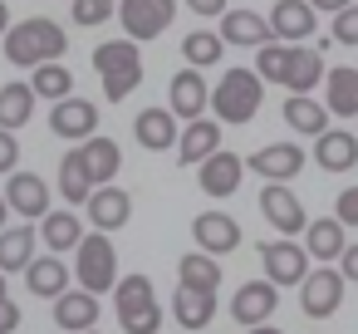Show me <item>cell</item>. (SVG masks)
Segmentation results:
<instances>
[{
  "instance_id": "1",
  "label": "cell",
  "mask_w": 358,
  "mask_h": 334,
  "mask_svg": "<svg viewBox=\"0 0 358 334\" xmlns=\"http://www.w3.org/2000/svg\"><path fill=\"white\" fill-rule=\"evenodd\" d=\"M64 55H69V35H64V25L50 20V15H30V20H20V25L6 30V60L20 64V69L55 64V60H64Z\"/></svg>"
},
{
  "instance_id": "2",
  "label": "cell",
  "mask_w": 358,
  "mask_h": 334,
  "mask_svg": "<svg viewBox=\"0 0 358 334\" xmlns=\"http://www.w3.org/2000/svg\"><path fill=\"white\" fill-rule=\"evenodd\" d=\"M265 104V79L255 69H226L211 89V113L221 123H250Z\"/></svg>"
},
{
  "instance_id": "3",
  "label": "cell",
  "mask_w": 358,
  "mask_h": 334,
  "mask_svg": "<svg viewBox=\"0 0 358 334\" xmlns=\"http://www.w3.org/2000/svg\"><path fill=\"white\" fill-rule=\"evenodd\" d=\"M94 69L103 79V94L108 104L128 99L138 84H143V55H138V40H103L94 50Z\"/></svg>"
},
{
  "instance_id": "4",
  "label": "cell",
  "mask_w": 358,
  "mask_h": 334,
  "mask_svg": "<svg viewBox=\"0 0 358 334\" xmlns=\"http://www.w3.org/2000/svg\"><path fill=\"white\" fill-rule=\"evenodd\" d=\"M113 309H118L123 334H157L162 329V309H157V295H152L148 275H123L113 285Z\"/></svg>"
},
{
  "instance_id": "5",
  "label": "cell",
  "mask_w": 358,
  "mask_h": 334,
  "mask_svg": "<svg viewBox=\"0 0 358 334\" xmlns=\"http://www.w3.org/2000/svg\"><path fill=\"white\" fill-rule=\"evenodd\" d=\"M74 280L89 295H103L118 285V251H113L108 231H94V236L84 231V241L74 246Z\"/></svg>"
},
{
  "instance_id": "6",
  "label": "cell",
  "mask_w": 358,
  "mask_h": 334,
  "mask_svg": "<svg viewBox=\"0 0 358 334\" xmlns=\"http://www.w3.org/2000/svg\"><path fill=\"white\" fill-rule=\"evenodd\" d=\"M343 270L338 265H319V270H309L304 280H299V309H304V319H329V314H338V305H343Z\"/></svg>"
},
{
  "instance_id": "7",
  "label": "cell",
  "mask_w": 358,
  "mask_h": 334,
  "mask_svg": "<svg viewBox=\"0 0 358 334\" xmlns=\"http://www.w3.org/2000/svg\"><path fill=\"white\" fill-rule=\"evenodd\" d=\"M260 265H265V280L270 285H299L309 275V251L289 236L280 241H260Z\"/></svg>"
},
{
  "instance_id": "8",
  "label": "cell",
  "mask_w": 358,
  "mask_h": 334,
  "mask_svg": "<svg viewBox=\"0 0 358 334\" xmlns=\"http://www.w3.org/2000/svg\"><path fill=\"white\" fill-rule=\"evenodd\" d=\"M177 15V0H123L118 6V20H123V35L128 40H157Z\"/></svg>"
},
{
  "instance_id": "9",
  "label": "cell",
  "mask_w": 358,
  "mask_h": 334,
  "mask_svg": "<svg viewBox=\"0 0 358 334\" xmlns=\"http://www.w3.org/2000/svg\"><path fill=\"white\" fill-rule=\"evenodd\" d=\"M275 309H280V285H270V280H245V285L231 295V319H236L241 329L270 324Z\"/></svg>"
},
{
  "instance_id": "10",
  "label": "cell",
  "mask_w": 358,
  "mask_h": 334,
  "mask_svg": "<svg viewBox=\"0 0 358 334\" xmlns=\"http://www.w3.org/2000/svg\"><path fill=\"white\" fill-rule=\"evenodd\" d=\"M260 211H265V221H270L280 236H299V231L309 226L304 202L289 192V182H265V192H260Z\"/></svg>"
},
{
  "instance_id": "11",
  "label": "cell",
  "mask_w": 358,
  "mask_h": 334,
  "mask_svg": "<svg viewBox=\"0 0 358 334\" xmlns=\"http://www.w3.org/2000/svg\"><path fill=\"white\" fill-rule=\"evenodd\" d=\"M167 109L177 113V118H201L206 109H211V89H206V79H201V69H182V74H172V84H167Z\"/></svg>"
},
{
  "instance_id": "12",
  "label": "cell",
  "mask_w": 358,
  "mask_h": 334,
  "mask_svg": "<svg viewBox=\"0 0 358 334\" xmlns=\"http://www.w3.org/2000/svg\"><path fill=\"white\" fill-rule=\"evenodd\" d=\"M50 128L59 133V138H69V143H89L94 133H99V109L89 104V99H59L55 109H50Z\"/></svg>"
},
{
  "instance_id": "13",
  "label": "cell",
  "mask_w": 358,
  "mask_h": 334,
  "mask_svg": "<svg viewBox=\"0 0 358 334\" xmlns=\"http://www.w3.org/2000/svg\"><path fill=\"white\" fill-rule=\"evenodd\" d=\"M250 172H260L265 182H294L304 172V148L299 143H265L255 158H245Z\"/></svg>"
},
{
  "instance_id": "14",
  "label": "cell",
  "mask_w": 358,
  "mask_h": 334,
  "mask_svg": "<svg viewBox=\"0 0 358 334\" xmlns=\"http://www.w3.org/2000/svg\"><path fill=\"white\" fill-rule=\"evenodd\" d=\"M6 197H10V211H20L25 221H45V216L55 211V207H50V182L35 177V172H10Z\"/></svg>"
},
{
  "instance_id": "15",
  "label": "cell",
  "mask_w": 358,
  "mask_h": 334,
  "mask_svg": "<svg viewBox=\"0 0 358 334\" xmlns=\"http://www.w3.org/2000/svg\"><path fill=\"white\" fill-rule=\"evenodd\" d=\"M192 236H196V251L206 256H231L241 246V221L226 216V211H201L192 221Z\"/></svg>"
},
{
  "instance_id": "16",
  "label": "cell",
  "mask_w": 358,
  "mask_h": 334,
  "mask_svg": "<svg viewBox=\"0 0 358 334\" xmlns=\"http://www.w3.org/2000/svg\"><path fill=\"white\" fill-rule=\"evenodd\" d=\"M241 177H245V158L241 153H211L201 167H196V182H201V192L206 197H231L236 187H241Z\"/></svg>"
},
{
  "instance_id": "17",
  "label": "cell",
  "mask_w": 358,
  "mask_h": 334,
  "mask_svg": "<svg viewBox=\"0 0 358 334\" xmlns=\"http://www.w3.org/2000/svg\"><path fill=\"white\" fill-rule=\"evenodd\" d=\"M314 25H319V11L309 6V0H275V11H270V30H275V40L299 45V40L314 35Z\"/></svg>"
},
{
  "instance_id": "18",
  "label": "cell",
  "mask_w": 358,
  "mask_h": 334,
  "mask_svg": "<svg viewBox=\"0 0 358 334\" xmlns=\"http://www.w3.org/2000/svg\"><path fill=\"white\" fill-rule=\"evenodd\" d=\"M211 153H221V118H192L187 133L177 138V162L182 167H201Z\"/></svg>"
},
{
  "instance_id": "19",
  "label": "cell",
  "mask_w": 358,
  "mask_h": 334,
  "mask_svg": "<svg viewBox=\"0 0 358 334\" xmlns=\"http://www.w3.org/2000/svg\"><path fill=\"white\" fill-rule=\"evenodd\" d=\"M89 207V221H94V231H118V226H128L133 221V197L123 192V187H94V197L84 202Z\"/></svg>"
},
{
  "instance_id": "20",
  "label": "cell",
  "mask_w": 358,
  "mask_h": 334,
  "mask_svg": "<svg viewBox=\"0 0 358 334\" xmlns=\"http://www.w3.org/2000/svg\"><path fill=\"white\" fill-rule=\"evenodd\" d=\"M324 50L319 45H289V69H285V89L289 94H314L324 84Z\"/></svg>"
},
{
  "instance_id": "21",
  "label": "cell",
  "mask_w": 358,
  "mask_h": 334,
  "mask_svg": "<svg viewBox=\"0 0 358 334\" xmlns=\"http://www.w3.org/2000/svg\"><path fill=\"white\" fill-rule=\"evenodd\" d=\"M343 246H348V226H343L338 216H314V221L304 226V251H309V260L329 265V260L343 256Z\"/></svg>"
},
{
  "instance_id": "22",
  "label": "cell",
  "mask_w": 358,
  "mask_h": 334,
  "mask_svg": "<svg viewBox=\"0 0 358 334\" xmlns=\"http://www.w3.org/2000/svg\"><path fill=\"white\" fill-rule=\"evenodd\" d=\"M324 172H348V167H358V138L348 133V128H324L319 138H314V153H309Z\"/></svg>"
},
{
  "instance_id": "23",
  "label": "cell",
  "mask_w": 358,
  "mask_h": 334,
  "mask_svg": "<svg viewBox=\"0 0 358 334\" xmlns=\"http://www.w3.org/2000/svg\"><path fill=\"white\" fill-rule=\"evenodd\" d=\"M221 40H226V45H241V50H260V45L275 40V30H270V20L255 15V11H226V15H221Z\"/></svg>"
},
{
  "instance_id": "24",
  "label": "cell",
  "mask_w": 358,
  "mask_h": 334,
  "mask_svg": "<svg viewBox=\"0 0 358 334\" xmlns=\"http://www.w3.org/2000/svg\"><path fill=\"white\" fill-rule=\"evenodd\" d=\"M133 138L148 148V153H167V148H177V113L172 109H143L138 118H133Z\"/></svg>"
},
{
  "instance_id": "25",
  "label": "cell",
  "mask_w": 358,
  "mask_h": 334,
  "mask_svg": "<svg viewBox=\"0 0 358 334\" xmlns=\"http://www.w3.org/2000/svg\"><path fill=\"white\" fill-rule=\"evenodd\" d=\"M55 324H59L64 334H89V329L99 324V295H89V290H64V295L55 300Z\"/></svg>"
},
{
  "instance_id": "26",
  "label": "cell",
  "mask_w": 358,
  "mask_h": 334,
  "mask_svg": "<svg viewBox=\"0 0 358 334\" xmlns=\"http://www.w3.org/2000/svg\"><path fill=\"white\" fill-rule=\"evenodd\" d=\"M74 153H79V162L89 167V182H94V187H108V182L118 177V167H123L118 143H113V138H99V133H94L89 143H79Z\"/></svg>"
},
{
  "instance_id": "27",
  "label": "cell",
  "mask_w": 358,
  "mask_h": 334,
  "mask_svg": "<svg viewBox=\"0 0 358 334\" xmlns=\"http://www.w3.org/2000/svg\"><path fill=\"white\" fill-rule=\"evenodd\" d=\"M25 290L40 295V300H59V295L69 290V265H64L59 256H35V260L25 265Z\"/></svg>"
},
{
  "instance_id": "28",
  "label": "cell",
  "mask_w": 358,
  "mask_h": 334,
  "mask_svg": "<svg viewBox=\"0 0 358 334\" xmlns=\"http://www.w3.org/2000/svg\"><path fill=\"white\" fill-rule=\"evenodd\" d=\"M324 109L334 118H358V69L338 64L324 74Z\"/></svg>"
},
{
  "instance_id": "29",
  "label": "cell",
  "mask_w": 358,
  "mask_h": 334,
  "mask_svg": "<svg viewBox=\"0 0 358 334\" xmlns=\"http://www.w3.org/2000/svg\"><path fill=\"white\" fill-rule=\"evenodd\" d=\"M280 118H285L294 133L319 138V133L329 128V118H334V113H329V109H324L314 94H289V99H285V109H280Z\"/></svg>"
},
{
  "instance_id": "30",
  "label": "cell",
  "mask_w": 358,
  "mask_h": 334,
  "mask_svg": "<svg viewBox=\"0 0 358 334\" xmlns=\"http://www.w3.org/2000/svg\"><path fill=\"white\" fill-rule=\"evenodd\" d=\"M211 314H216V295H211V290L177 285V295H172V319H177L182 329H206Z\"/></svg>"
},
{
  "instance_id": "31",
  "label": "cell",
  "mask_w": 358,
  "mask_h": 334,
  "mask_svg": "<svg viewBox=\"0 0 358 334\" xmlns=\"http://www.w3.org/2000/svg\"><path fill=\"white\" fill-rule=\"evenodd\" d=\"M35 89L30 84H20V79H10V84H0V128H10V133H20L25 123H30V113H35Z\"/></svg>"
},
{
  "instance_id": "32",
  "label": "cell",
  "mask_w": 358,
  "mask_h": 334,
  "mask_svg": "<svg viewBox=\"0 0 358 334\" xmlns=\"http://www.w3.org/2000/svg\"><path fill=\"white\" fill-rule=\"evenodd\" d=\"M35 241H40V231L25 221V226H6L0 231V270H25L30 260H35Z\"/></svg>"
},
{
  "instance_id": "33",
  "label": "cell",
  "mask_w": 358,
  "mask_h": 334,
  "mask_svg": "<svg viewBox=\"0 0 358 334\" xmlns=\"http://www.w3.org/2000/svg\"><path fill=\"white\" fill-rule=\"evenodd\" d=\"M40 241L50 246V256L74 251V246L84 241V221L74 216V207H69V211H50V216L40 221Z\"/></svg>"
},
{
  "instance_id": "34",
  "label": "cell",
  "mask_w": 358,
  "mask_h": 334,
  "mask_svg": "<svg viewBox=\"0 0 358 334\" xmlns=\"http://www.w3.org/2000/svg\"><path fill=\"white\" fill-rule=\"evenodd\" d=\"M30 89L40 94V99H69L74 94V74H69V64L64 60H55V64H40V69H30Z\"/></svg>"
},
{
  "instance_id": "35",
  "label": "cell",
  "mask_w": 358,
  "mask_h": 334,
  "mask_svg": "<svg viewBox=\"0 0 358 334\" xmlns=\"http://www.w3.org/2000/svg\"><path fill=\"white\" fill-rule=\"evenodd\" d=\"M177 275H182V285H192V290H211V295L221 290V265H216V256H206V251L182 256Z\"/></svg>"
},
{
  "instance_id": "36",
  "label": "cell",
  "mask_w": 358,
  "mask_h": 334,
  "mask_svg": "<svg viewBox=\"0 0 358 334\" xmlns=\"http://www.w3.org/2000/svg\"><path fill=\"white\" fill-rule=\"evenodd\" d=\"M59 197H64L69 207H84V202L94 197V182H89V167L79 162V153H69V158L59 162Z\"/></svg>"
},
{
  "instance_id": "37",
  "label": "cell",
  "mask_w": 358,
  "mask_h": 334,
  "mask_svg": "<svg viewBox=\"0 0 358 334\" xmlns=\"http://www.w3.org/2000/svg\"><path fill=\"white\" fill-rule=\"evenodd\" d=\"M221 50H226L221 30H192V35L182 40V55H187L192 69H211V64L221 60Z\"/></svg>"
},
{
  "instance_id": "38",
  "label": "cell",
  "mask_w": 358,
  "mask_h": 334,
  "mask_svg": "<svg viewBox=\"0 0 358 334\" xmlns=\"http://www.w3.org/2000/svg\"><path fill=\"white\" fill-rule=\"evenodd\" d=\"M285 69H289V45H285V40H270V45L255 50V74H260L265 84H280V89H285Z\"/></svg>"
},
{
  "instance_id": "39",
  "label": "cell",
  "mask_w": 358,
  "mask_h": 334,
  "mask_svg": "<svg viewBox=\"0 0 358 334\" xmlns=\"http://www.w3.org/2000/svg\"><path fill=\"white\" fill-rule=\"evenodd\" d=\"M108 15H118L113 0H69V20H74L79 30H94V25H103Z\"/></svg>"
},
{
  "instance_id": "40",
  "label": "cell",
  "mask_w": 358,
  "mask_h": 334,
  "mask_svg": "<svg viewBox=\"0 0 358 334\" xmlns=\"http://www.w3.org/2000/svg\"><path fill=\"white\" fill-rule=\"evenodd\" d=\"M334 45H358V0L334 15Z\"/></svg>"
},
{
  "instance_id": "41",
  "label": "cell",
  "mask_w": 358,
  "mask_h": 334,
  "mask_svg": "<svg viewBox=\"0 0 358 334\" xmlns=\"http://www.w3.org/2000/svg\"><path fill=\"white\" fill-rule=\"evenodd\" d=\"M334 216H338L348 231H358V187H343V192H338V202H334Z\"/></svg>"
},
{
  "instance_id": "42",
  "label": "cell",
  "mask_w": 358,
  "mask_h": 334,
  "mask_svg": "<svg viewBox=\"0 0 358 334\" xmlns=\"http://www.w3.org/2000/svg\"><path fill=\"white\" fill-rule=\"evenodd\" d=\"M15 162H20V143L10 128H0V172H15Z\"/></svg>"
},
{
  "instance_id": "43",
  "label": "cell",
  "mask_w": 358,
  "mask_h": 334,
  "mask_svg": "<svg viewBox=\"0 0 358 334\" xmlns=\"http://www.w3.org/2000/svg\"><path fill=\"white\" fill-rule=\"evenodd\" d=\"M15 329H20V305L0 300V334H15Z\"/></svg>"
},
{
  "instance_id": "44",
  "label": "cell",
  "mask_w": 358,
  "mask_h": 334,
  "mask_svg": "<svg viewBox=\"0 0 358 334\" xmlns=\"http://www.w3.org/2000/svg\"><path fill=\"white\" fill-rule=\"evenodd\" d=\"M338 270H343V280H353V285H358V241H348V246H343Z\"/></svg>"
},
{
  "instance_id": "45",
  "label": "cell",
  "mask_w": 358,
  "mask_h": 334,
  "mask_svg": "<svg viewBox=\"0 0 358 334\" xmlns=\"http://www.w3.org/2000/svg\"><path fill=\"white\" fill-rule=\"evenodd\" d=\"M196 15H226V0H187Z\"/></svg>"
},
{
  "instance_id": "46",
  "label": "cell",
  "mask_w": 358,
  "mask_h": 334,
  "mask_svg": "<svg viewBox=\"0 0 358 334\" xmlns=\"http://www.w3.org/2000/svg\"><path fill=\"white\" fill-rule=\"evenodd\" d=\"M309 6H314V11H329V15H338V11H348V6H353V0H309Z\"/></svg>"
},
{
  "instance_id": "47",
  "label": "cell",
  "mask_w": 358,
  "mask_h": 334,
  "mask_svg": "<svg viewBox=\"0 0 358 334\" xmlns=\"http://www.w3.org/2000/svg\"><path fill=\"white\" fill-rule=\"evenodd\" d=\"M6 30H10V6L0 0V35H6Z\"/></svg>"
},
{
  "instance_id": "48",
  "label": "cell",
  "mask_w": 358,
  "mask_h": 334,
  "mask_svg": "<svg viewBox=\"0 0 358 334\" xmlns=\"http://www.w3.org/2000/svg\"><path fill=\"white\" fill-rule=\"evenodd\" d=\"M6 216H10V197L0 192V231H6Z\"/></svg>"
},
{
  "instance_id": "49",
  "label": "cell",
  "mask_w": 358,
  "mask_h": 334,
  "mask_svg": "<svg viewBox=\"0 0 358 334\" xmlns=\"http://www.w3.org/2000/svg\"><path fill=\"white\" fill-rule=\"evenodd\" d=\"M245 334H280L275 324H255V329H245Z\"/></svg>"
},
{
  "instance_id": "50",
  "label": "cell",
  "mask_w": 358,
  "mask_h": 334,
  "mask_svg": "<svg viewBox=\"0 0 358 334\" xmlns=\"http://www.w3.org/2000/svg\"><path fill=\"white\" fill-rule=\"evenodd\" d=\"M0 300H10V295H6V270H0Z\"/></svg>"
},
{
  "instance_id": "51",
  "label": "cell",
  "mask_w": 358,
  "mask_h": 334,
  "mask_svg": "<svg viewBox=\"0 0 358 334\" xmlns=\"http://www.w3.org/2000/svg\"><path fill=\"white\" fill-rule=\"evenodd\" d=\"M89 334H99V329H89Z\"/></svg>"
}]
</instances>
